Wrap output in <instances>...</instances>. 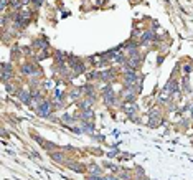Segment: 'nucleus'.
<instances>
[{
	"label": "nucleus",
	"mask_w": 193,
	"mask_h": 180,
	"mask_svg": "<svg viewBox=\"0 0 193 180\" xmlns=\"http://www.w3.org/2000/svg\"><path fill=\"white\" fill-rule=\"evenodd\" d=\"M68 165L71 167V169L75 170V172H84V170H83V165H79V163H68Z\"/></svg>",
	"instance_id": "obj_18"
},
{
	"label": "nucleus",
	"mask_w": 193,
	"mask_h": 180,
	"mask_svg": "<svg viewBox=\"0 0 193 180\" xmlns=\"http://www.w3.org/2000/svg\"><path fill=\"white\" fill-rule=\"evenodd\" d=\"M81 117H83L84 121H89L93 117V111H91V109H84V112H83V116H81Z\"/></svg>",
	"instance_id": "obj_15"
},
{
	"label": "nucleus",
	"mask_w": 193,
	"mask_h": 180,
	"mask_svg": "<svg viewBox=\"0 0 193 180\" xmlns=\"http://www.w3.org/2000/svg\"><path fill=\"white\" fill-rule=\"evenodd\" d=\"M18 97H20V101H22L23 104H31V94L28 91H20Z\"/></svg>",
	"instance_id": "obj_7"
},
{
	"label": "nucleus",
	"mask_w": 193,
	"mask_h": 180,
	"mask_svg": "<svg viewBox=\"0 0 193 180\" xmlns=\"http://www.w3.org/2000/svg\"><path fill=\"white\" fill-rule=\"evenodd\" d=\"M71 66H73V69H75L76 73H84V69H86V68H84V64L81 63V61H75V63H73Z\"/></svg>",
	"instance_id": "obj_10"
},
{
	"label": "nucleus",
	"mask_w": 193,
	"mask_h": 180,
	"mask_svg": "<svg viewBox=\"0 0 193 180\" xmlns=\"http://www.w3.org/2000/svg\"><path fill=\"white\" fill-rule=\"evenodd\" d=\"M155 38H157V36H155V31H154V30H149V31H144V33H142V36H140V42L147 45V43L154 42Z\"/></svg>",
	"instance_id": "obj_5"
},
{
	"label": "nucleus",
	"mask_w": 193,
	"mask_h": 180,
	"mask_svg": "<svg viewBox=\"0 0 193 180\" xmlns=\"http://www.w3.org/2000/svg\"><path fill=\"white\" fill-rule=\"evenodd\" d=\"M84 129H86V132H89L91 134L93 130H94V127H93V124H84Z\"/></svg>",
	"instance_id": "obj_22"
},
{
	"label": "nucleus",
	"mask_w": 193,
	"mask_h": 180,
	"mask_svg": "<svg viewBox=\"0 0 193 180\" xmlns=\"http://www.w3.org/2000/svg\"><path fill=\"white\" fill-rule=\"evenodd\" d=\"M89 172H91L93 175H101V169L97 165H91L89 167Z\"/></svg>",
	"instance_id": "obj_17"
},
{
	"label": "nucleus",
	"mask_w": 193,
	"mask_h": 180,
	"mask_svg": "<svg viewBox=\"0 0 193 180\" xmlns=\"http://www.w3.org/2000/svg\"><path fill=\"white\" fill-rule=\"evenodd\" d=\"M36 112H38V116H42V117H48L51 114V104L48 103V101H43L42 104H38Z\"/></svg>",
	"instance_id": "obj_3"
},
{
	"label": "nucleus",
	"mask_w": 193,
	"mask_h": 180,
	"mask_svg": "<svg viewBox=\"0 0 193 180\" xmlns=\"http://www.w3.org/2000/svg\"><path fill=\"white\" fill-rule=\"evenodd\" d=\"M112 75H114V71H111V69H107V71H102L101 73V79H106V81H109L111 78H112Z\"/></svg>",
	"instance_id": "obj_12"
},
{
	"label": "nucleus",
	"mask_w": 193,
	"mask_h": 180,
	"mask_svg": "<svg viewBox=\"0 0 193 180\" xmlns=\"http://www.w3.org/2000/svg\"><path fill=\"white\" fill-rule=\"evenodd\" d=\"M63 122H66V124H73L75 119H73L71 116H68V114H64V116H63Z\"/></svg>",
	"instance_id": "obj_20"
},
{
	"label": "nucleus",
	"mask_w": 193,
	"mask_h": 180,
	"mask_svg": "<svg viewBox=\"0 0 193 180\" xmlns=\"http://www.w3.org/2000/svg\"><path fill=\"white\" fill-rule=\"evenodd\" d=\"M88 180H102V177L101 175H89Z\"/></svg>",
	"instance_id": "obj_24"
},
{
	"label": "nucleus",
	"mask_w": 193,
	"mask_h": 180,
	"mask_svg": "<svg viewBox=\"0 0 193 180\" xmlns=\"http://www.w3.org/2000/svg\"><path fill=\"white\" fill-rule=\"evenodd\" d=\"M36 46L46 50V48H48V42H46V40H36Z\"/></svg>",
	"instance_id": "obj_16"
},
{
	"label": "nucleus",
	"mask_w": 193,
	"mask_h": 180,
	"mask_svg": "<svg viewBox=\"0 0 193 180\" xmlns=\"http://www.w3.org/2000/svg\"><path fill=\"white\" fill-rule=\"evenodd\" d=\"M31 99L40 101V99H42V94H40V93H31Z\"/></svg>",
	"instance_id": "obj_21"
},
{
	"label": "nucleus",
	"mask_w": 193,
	"mask_h": 180,
	"mask_svg": "<svg viewBox=\"0 0 193 180\" xmlns=\"http://www.w3.org/2000/svg\"><path fill=\"white\" fill-rule=\"evenodd\" d=\"M191 116H193V106H191Z\"/></svg>",
	"instance_id": "obj_27"
},
{
	"label": "nucleus",
	"mask_w": 193,
	"mask_h": 180,
	"mask_svg": "<svg viewBox=\"0 0 193 180\" xmlns=\"http://www.w3.org/2000/svg\"><path fill=\"white\" fill-rule=\"evenodd\" d=\"M124 97H126V101H132V99H134V97H135V93H132V88H130V89H126Z\"/></svg>",
	"instance_id": "obj_13"
},
{
	"label": "nucleus",
	"mask_w": 193,
	"mask_h": 180,
	"mask_svg": "<svg viewBox=\"0 0 193 180\" xmlns=\"http://www.w3.org/2000/svg\"><path fill=\"white\" fill-rule=\"evenodd\" d=\"M51 157H53V160H55V162H63L64 155L61 152H51Z\"/></svg>",
	"instance_id": "obj_14"
},
{
	"label": "nucleus",
	"mask_w": 193,
	"mask_h": 180,
	"mask_svg": "<svg viewBox=\"0 0 193 180\" xmlns=\"http://www.w3.org/2000/svg\"><path fill=\"white\" fill-rule=\"evenodd\" d=\"M2 76H3V81L10 79V78L13 76V68H12V64H9V63L2 64Z\"/></svg>",
	"instance_id": "obj_4"
},
{
	"label": "nucleus",
	"mask_w": 193,
	"mask_h": 180,
	"mask_svg": "<svg viewBox=\"0 0 193 180\" xmlns=\"http://www.w3.org/2000/svg\"><path fill=\"white\" fill-rule=\"evenodd\" d=\"M165 91L168 93V94H175L177 91H178V84H177V81H168L167 83V88H165Z\"/></svg>",
	"instance_id": "obj_6"
},
{
	"label": "nucleus",
	"mask_w": 193,
	"mask_h": 180,
	"mask_svg": "<svg viewBox=\"0 0 193 180\" xmlns=\"http://www.w3.org/2000/svg\"><path fill=\"white\" fill-rule=\"evenodd\" d=\"M139 81L137 78V73H135V69H127L126 68V75H124V83L127 86H134L135 83Z\"/></svg>",
	"instance_id": "obj_2"
},
{
	"label": "nucleus",
	"mask_w": 193,
	"mask_h": 180,
	"mask_svg": "<svg viewBox=\"0 0 193 180\" xmlns=\"http://www.w3.org/2000/svg\"><path fill=\"white\" fill-rule=\"evenodd\" d=\"M160 122H162V119H160V114H158V112H152L150 121H149V126H150V127H155V126H158Z\"/></svg>",
	"instance_id": "obj_8"
},
{
	"label": "nucleus",
	"mask_w": 193,
	"mask_h": 180,
	"mask_svg": "<svg viewBox=\"0 0 193 180\" xmlns=\"http://www.w3.org/2000/svg\"><path fill=\"white\" fill-rule=\"evenodd\" d=\"M183 88H185V93H191L190 91V83H188V76L183 78Z\"/></svg>",
	"instance_id": "obj_19"
},
{
	"label": "nucleus",
	"mask_w": 193,
	"mask_h": 180,
	"mask_svg": "<svg viewBox=\"0 0 193 180\" xmlns=\"http://www.w3.org/2000/svg\"><path fill=\"white\" fill-rule=\"evenodd\" d=\"M116 61H117V63H121V64H122V63L126 61V58H124L122 55H117V56H116Z\"/></svg>",
	"instance_id": "obj_23"
},
{
	"label": "nucleus",
	"mask_w": 193,
	"mask_h": 180,
	"mask_svg": "<svg viewBox=\"0 0 193 180\" xmlns=\"http://www.w3.org/2000/svg\"><path fill=\"white\" fill-rule=\"evenodd\" d=\"M102 180H117V178L112 177V175H106V177H102Z\"/></svg>",
	"instance_id": "obj_26"
},
{
	"label": "nucleus",
	"mask_w": 193,
	"mask_h": 180,
	"mask_svg": "<svg viewBox=\"0 0 193 180\" xmlns=\"http://www.w3.org/2000/svg\"><path fill=\"white\" fill-rule=\"evenodd\" d=\"M22 71L25 73V75H35V73H38V71H36V68L31 66L30 63H25V64H23V66H22Z\"/></svg>",
	"instance_id": "obj_9"
},
{
	"label": "nucleus",
	"mask_w": 193,
	"mask_h": 180,
	"mask_svg": "<svg viewBox=\"0 0 193 180\" xmlns=\"http://www.w3.org/2000/svg\"><path fill=\"white\" fill-rule=\"evenodd\" d=\"M102 96H104V103L107 106H114L116 104V93H114L112 86H106L104 89H102Z\"/></svg>",
	"instance_id": "obj_1"
},
{
	"label": "nucleus",
	"mask_w": 193,
	"mask_h": 180,
	"mask_svg": "<svg viewBox=\"0 0 193 180\" xmlns=\"http://www.w3.org/2000/svg\"><path fill=\"white\" fill-rule=\"evenodd\" d=\"M122 109H124L127 114H135V112H137V106H135L134 103L130 106H122Z\"/></svg>",
	"instance_id": "obj_11"
},
{
	"label": "nucleus",
	"mask_w": 193,
	"mask_h": 180,
	"mask_svg": "<svg viewBox=\"0 0 193 180\" xmlns=\"http://www.w3.org/2000/svg\"><path fill=\"white\" fill-rule=\"evenodd\" d=\"M5 7H7V0H2V3H0V10H5Z\"/></svg>",
	"instance_id": "obj_25"
}]
</instances>
